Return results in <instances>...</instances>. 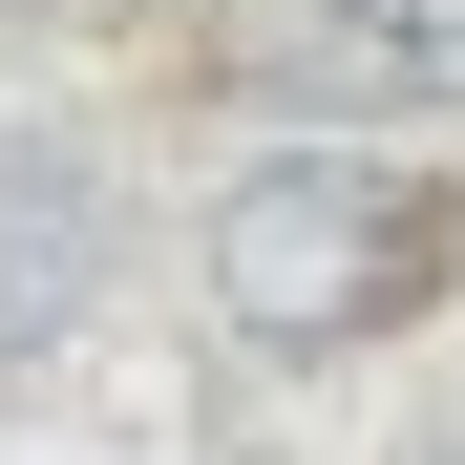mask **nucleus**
Listing matches in <instances>:
<instances>
[{
  "mask_svg": "<svg viewBox=\"0 0 465 465\" xmlns=\"http://www.w3.org/2000/svg\"><path fill=\"white\" fill-rule=\"evenodd\" d=\"M444 275H465L444 170H381L360 127H318V148H275V170L212 191V318L254 339V360H339L381 318H423Z\"/></svg>",
  "mask_w": 465,
  "mask_h": 465,
  "instance_id": "1",
  "label": "nucleus"
},
{
  "mask_svg": "<svg viewBox=\"0 0 465 465\" xmlns=\"http://www.w3.org/2000/svg\"><path fill=\"white\" fill-rule=\"evenodd\" d=\"M232 85L318 106V127H444L465 106V0H254L232 22Z\"/></svg>",
  "mask_w": 465,
  "mask_h": 465,
  "instance_id": "2",
  "label": "nucleus"
},
{
  "mask_svg": "<svg viewBox=\"0 0 465 465\" xmlns=\"http://www.w3.org/2000/svg\"><path fill=\"white\" fill-rule=\"evenodd\" d=\"M106 254H127V212H106L85 148H0V360L85 339L106 318Z\"/></svg>",
  "mask_w": 465,
  "mask_h": 465,
  "instance_id": "3",
  "label": "nucleus"
}]
</instances>
